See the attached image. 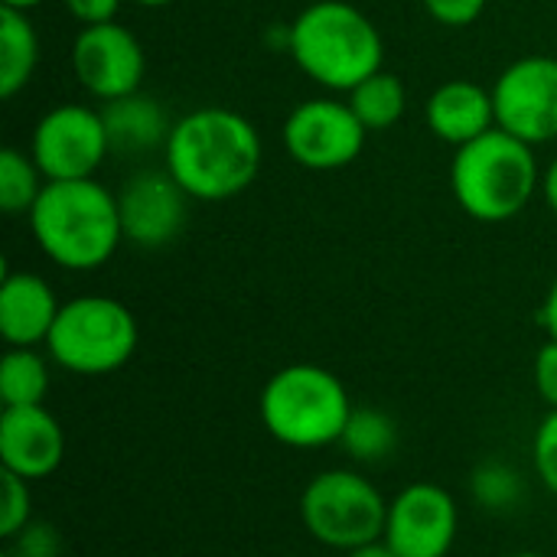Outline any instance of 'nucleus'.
<instances>
[{"label": "nucleus", "mask_w": 557, "mask_h": 557, "mask_svg": "<svg viewBox=\"0 0 557 557\" xmlns=\"http://www.w3.org/2000/svg\"><path fill=\"white\" fill-rule=\"evenodd\" d=\"M542 193H545V199H548V209L557 215V157L548 163V170H545V176H542Z\"/></svg>", "instance_id": "obj_30"}, {"label": "nucleus", "mask_w": 557, "mask_h": 557, "mask_svg": "<svg viewBox=\"0 0 557 557\" xmlns=\"http://www.w3.org/2000/svg\"><path fill=\"white\" fill-rule=\"evenodd\" d=\"M62 3L78 26L111 23L117 20V10H121V0H62Z\"/></svg>", "instance_id": "obj_28"}, {"label": "nucleus", "mask_w": 557, "mask_h": 557, "mask_svg": "<svg viewBox=\"0 0 557 557\" xmlns=\"http://www.w3.org/2000/svg\"><path fill=\"white\" fill-rule=\"evenodd\" d=\"M111 140L101 108L55 104L49 108L29 137V157L46 180H88L108 160Z\"/></svg>", "instance_id": "obj_8"}, {"label": "nucleus", "mask_w": 557, "mask_h": 557, "mask_svg": "<svg viewBox=\"0 0 557 557\" xmlns=\"http://www.w3.org/2000/svg\"><path fill=\"white\" fill-rule=\"evenodd\" d=\"M346 101L352 104V111L366 124V131H388L408 111V88L395 72L379 69L375 75L359 82Z\"/></svg>", "instance_id": "obj_19"}, {"label": "nucleus", "mask_w": 557, "mask_h": 557, "mask_svg": "<svg viewBox=\"0 0 557 557\" xmlns=\"http://www.w3.org/2000/svg\"><path fill=\"white\" fill-rule=\"evenodd\" d=\"M117 209L127 242H134L137 248H163L176 242V235L186 228L189 196L166 166L140 170L124 180L117 193Z\"/></svg>", "instance_id": "obj_13"}, {"label": "nucleus", "mask_w": 557, "mask_h": 557, "mask_svg": "<svg viewBox=\"0 0 557 557\" xmlns=\"http://www.w3.org/2000/svg\"><path fill=\"white\" fill-rule=\"evenodd\" d=\"M496 127L539 147L557 140V59L522 55L493 82Z\"/></svg>", "instance_id": "obj_10"}, {"label": "nucleus", "mask_w": 557, "mask_h": 557, "mask_svg": "<svg viewBox=\"0 0 557 557\" xmlns=\"http://www.w3.org/2000/svg\"><path fill=\"white\" fill-rule=\"evenodd\" d=\"M26 219L39 251L55 268L78 274L104 268L124 242L117 193L95 176L49 180Z\"/></svg>", "instance_id": "obj_2"}, {"label": "nucleus", "mask_w": 557, "mask_h": 557, "mask_svg": "<svg viewBox=\"0 0 557 557\" xmlns=\"http://www.w3.org/2000/svg\"><path fill=\"white\" fill-rule=\"evenodd\" d=\"M388 503L356 470H323L300 493V522L313 542L352 552L385 535Z\"/></svg>", "instance_id": "obj_7"}, {"label": "nucleus", "mask_w": 557, "mask_h": 557, "mask_svg": "<svg viewBox=\"0 0 557 557\" xmlns=\"http://www.w3.org/2000/svg\"><path fill=\"white\" fill-rule=\"evenodd\" d=\"M46 183L49 180L42 176V170L26 150L16 147L0 150V209L7 215H29Z\"/></svg>", "instance_id": "obj_21"}, {"label": "nucleus", "mask_w": 557, "mask_h": 557, "mask_svg": "<svg viewBox=\"0 0 557 557\" xmlns=\"http://www.w3.org/2000/svg\"><path fill=\"white\" fill-rule=\"evenodd\" d=\"M29 516H33V493L29 483L3 473V499H0V535L3 539H16L23 529H29Z\"/></svg>", "instance_id": "obj_24"}, {"label": "nucleus", "mask_w": 557, "mask_h": 557, "mask_svg": "<svg viewBox=\"0 0 557 557\" xmlns=\"http://www.w3.org/2000/svg\"><path fill=\"white\" fill-rule=\"evenodd\" d=\"M535 388H539V398L557 411V339H548L539 356H535Z\"/></svg>", "instance_id": "obj_27"}, {"label": "nucleus", "mask_w": 557, "mask_h": 557, "mask_svg": "<svg viewBox=\"0 0 557 557\" xmlns=\"http://www.w3.org/2000/svg\"><path fill=\"white\" fill-rule=\"evenodd\" d=\"M346 454L359 463H379L385 460L395 444H398V431H395V421L375 408H352V418L343 431V441Z\"/></svg>", "instance_id": "obj_22"}, {"label": "nucleus", "mask_w": 557, "mask_h": 557, "mask_svg": "<svg viewBox=\"0 0 557 557\" xmlns=\"http://www.w3.org/2000/svg\"><path fill=\"white\" fill-rule=\"evenodd\" d=\"M3 557H10V555H3Z\"/></svg>", "instance_id": "obj_35"}, {"label": "nucleus", "mask_w": 557, "mask_h": 557, "mask_svg": "<svg viewBox=\"0 0 557 557\" xmlns=\"http://www.w3.org/2000/svg\"><path fill=\"white\" fill-rule=\"evenodd\" d=\"M542 326L548 330V339H557V277L545 294V304H542Z\"/></svg>", "instance_id": "obj_29"}, {"label": "nucleus", "mask_w": 557, "mask_h": 557, "mask_svg": "<svg viewBox=\"0 0 557 557\" xmlns=\"http://www.w3.org/2000/svg\"><path fill=\"white\" fill-rule=\"evenodd\" d=\"M65 434L62 424L42 408H3L0 414V463L26 483L46 480L62 467Z\"/></svg>", "instance_id": "obj_14"}, {"label": "nucleus", "mask_w": 557, "mask_h": 557, "mask_svg": "<svg viewBox=\"0 0 557 557\" xmlns=\"http://www.w3.org/2000/svg\"><path fill=\"white\" fill-rule=\"evenodd\" d=\"M134 313L104 294L65 300L46 339L49 359L72 375H111L137 352Z\"/></svg>", "instance_id": "obj_6"}, {"label": "nucleus", "mask_w": 557, "mask_h": 557, "mask_svg": "<svg viewBox=\"0 0 557 557\" xmlns=\"http://www.w3.org/2000/svg\"><path fill=\"white\" fill-rule=\"evenodd\" d=\"M281 137L294 163L313 173H330L359 160L369 131L349 101L307 98L287 114Z\"/></svg>", "instance_id": "obj_9"}, {"label": "nucleus", "mask_w": 557, "mask_h": 557, "mask_svg": "<svg viewBox=\"0 0 557 557\" xmlns=\"http://www.w3.org/2000/svg\"><path fill=\"white\" fill-rule=\"evenodd\" d=\"M346 557H398V555L385 545V539H379V542H369V545H362V548L346 552Z\"/></svg>", "instance_id": "obj_31"}, {"label": "nucleus", "mask_w": 557, "mask_h": 557, "mask_svg": "<svg viewBox=\"0 0 557 557\" xmlns=\"http://www.w3.org/2000/svg\"><path fill=\"white\" fill-rule=\"evenodd\" d=\"M72 72L78 85L101 104L140 91L147 55L140 39L117 20L82 26L72 39Z\"/></svg>", "instance_id": "obj_11"}, {"label": "nucleus", "mask_w": 557, "mask_h": 557, "mask_svg": "<svg viewBox=\"0 0 557 557\" xmlns=\"http://www.w3.org/2000/svg\"><path fill=\"white\" fill-rule=\"evenodd\" d=\"M297 69L326 91H352L385 62L379 26L349 0H313L287 26Z\"/></svg>", "instance_id": "obj_3"}, {"label": "nucleus", "mask_w": 557, "mask_h": 557, "mask_svg": "<svg viewBox=\"0 0 557 557\" xmlns=\"http://www.w3.org/2000/svg\"><path fill=\"white\" fill-rule=\"evenodd\" d=\"M101 114L111 153H150L157 147H166V137L173 131V121L163 104L140 91L101 104Z\"/></svg>", "instance_id": "obj_17"}, {"label": "nucleus", "mask_w": 557, "mask_h": 557, "mask_svg": "<svg viewBox=\"0 0 557 557\" xmlns=\"http://www.w3.org/2000/svg\"><path fill=\"white\" fill-rule=\"evenodd\" d=\"M509 557H548V555H539V552H519V555H509Z\"/></svg>", "instance_id": "obj_34"}, {"label": "nucleus", "mask_w": 557, "mask_h": 557, "mask_svg": "<svg viewBox=\"0 0 557 557\" xmlns=\"http://www.w3.org/2000/svg\"><path fill=\"white\" fill-rule=\"evenodd\" d=\"M46 0H3V7H10V10H23V13H29V10H36V7H42Z\"/></svg>", "instance_id": "obj_32"}, {"label": "nucleus", "mask_w": 557, "mask_h": 557, "mask_svg": "<svg viewBox=\"0 0 557 557\" xmlns=\"http://www.w3.org/2000/svg\"><path fill=\"white\" fill-rule=\"evenodd\" d=\"M470 490H473V499L486 512H512L525 496V480L509 463L490 460L473 470Z\"/></svg>", "instance_id": "obj_23"}, {"label": "nucleus", "mask_w": 557, "mask_h": 557, "mask_svg": "<svg viewBox=\"0 0 557 557\" xmlns=\"http://www.w3.org/2000/svg\"><path fill=\"white\" fill-rule=\"evenodd\" d=\"M421 3H424L428 16L434 23L454 26V29L476 23L483 16V10H486V0H421Z\"/></svg>", "instance_id": "obj_26"}, {"label": "nucleus", "mask_w": 557, "mask_h": 557, "mask_svg": "<svg viewBox=\"0 0 557 557\" xmlns=\"http://www.w3.org/2000/svg\"><path fill=\"white\" fill-rule=\"evenodd\" d=\"M258 411L277 444L294 450H320L343 441L352 418V401L339 375L323 366L294 362L268 379Z\"/></svg>", "instance_id": "obj_5"}, {"label": "nucleus", "mask_w": 557, "mask_h": 557, "mask_svg": "<svg viewBox=\"0 0 557 557\" xmlns=\"http://www.w3.org/2000/svg\"><path fill=\"white\" fill-rule=\"evenodd\" d=\"M49 395V362L36 349H10L0 359V401L3 408L42 405Z\"/></svg>", "instance_id": "obj_20"}, {"label": "nucleus", "mask_w": 557, "mask_h": 557, "mask_svg": "<svg viewBox=\"0 0 557 557\" xmlns=\"http://www.w3.org/2000/svg\"><path fill=\"white\" fill-rule=\"evenodd\" d=\"M137 7H170V3H176V0H134Z\"/></svg>", "instance_id": "obj_33"}, {"label": "nucleus", "mask_w": 557, "mask_h": 557, "mask_svg": "<svg viewBox=\"0 0 557 557\" xmlns=\"http://www.w3.org/2000/svg\"><path fill=\"white\" fill-rule=\"evenodd\" d=\"M450 186L457 206L476 222H509L525 212L542 170L535 147L503 127L457 147L450 163Z\"/></svg>", "instance_id": "obj_4"}, {"label": "nucleus", "mask_w": 557, "mask_h": 557, "mask_svg": "<svg viewBox=\"0 0 557 557\" xmlns=\"http://www.w3.org/2000/svg\"><path fill=\"white\" fill-rule=\"evenodd\" d=\"M39 65V36L23 10L3 7L0 13V95L16 98L36 75Z\"/></svg>", "instance_id": "obj_18"}, {"label": "nucleus", "mask_w": 557, "mask_h": 557, "mask_svg": "<svg viewBox=\"0 0 557 557\" xmlns=\"http://www.w3.org/2000/svg\"><path fill=\"white\" fill-rule=\"evenodd\" d=\"M457 532V499L437 483H411L388 503L382 539L398 557H447Z\"/></svg>", "instance_id": "obj_12"}, {"label": "nucleus", "mask_w": 557, "mask_h": 557, "mask_svg": "<svg viewBox=\"0 0 557 557\" xmlns=\"http://www.w3.org/2000/svg\"><path fill=\"white\" fill-rule=\"evenodd\" d=\"M532 463L545 490L557 496V411H548L532 441Z\"/></svg>", "instance_id": "obj_25"}, {"label": "nucleus", "mask_w": 557, "mask_h": 557, "mask_svg": "<svg viewBox=\"0 0 557 557\" xmlns=\"http://www.w3.org/2000/svg\"><path fill=\"white\" fill-rule=\"evenodd\" d=\"M261 163L264 147L258 127L225 104H206L173 121L163 147V166L199 202L242 196L258 180Z\"/></svg>", "instance_id": "obj_1"}, {"label": "nucleus", "mask_w": 557, "mask_h": 557, "mask_svg": "<svg viewBox=\"0 0 557 557\" xmlns=\"http://www.w3.org/2000/svg\"><path fill=\"white\" fill-rule=\"evenodd\" d=\"M424 121L437 140L463 147L496 127L493 88H483L470 78H450L431 91L424 104Z\"/></svg>", "instance_id": "obj_16"}, {"label": "nucleus", "mask_w": 557, "mask_h": 557, "mask_svg": "<svg viewBox=\"0 0 557 557\" xmlns=\"http://www.w3.org/2000/svg\"><path fill=\"white\" fill-rule=\"evenodd\" d=\"M62 304L52 284L33 271H10L3 268L0 281V336L10 349H36L46 346L52 323Z\"/></svg>", "instance_id": "obj_15"}]
</instances>
